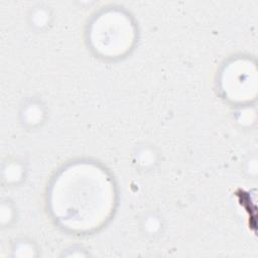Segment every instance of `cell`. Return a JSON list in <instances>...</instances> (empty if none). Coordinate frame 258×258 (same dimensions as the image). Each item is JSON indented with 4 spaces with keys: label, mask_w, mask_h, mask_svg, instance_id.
Listing matches in <instances>:
<instances>
[{
    "label": "cell",
    "mask_w": 258,
    "mask_h": 258,
    "mask_svg": "<svg viewBox=\"0 0 258 258\" xmlns=\"http://www.w3.org/2000/svg\"><path fill=\"white\" fill-rule=\"evenodd\" d=\"M76 184L73 186L70 180L64 186L60 182L57 186L58 192H54L55 213L60 214L61 219L73 220L74 225L79 227H95L99 225L111 207V187L107 184L106 179L102 178L95 184V179L92 184L87 183V178L82 179V184H79V179H75Z\"/></svg>",
    "instance_id": "6da1fadb"
}]
</instances>
